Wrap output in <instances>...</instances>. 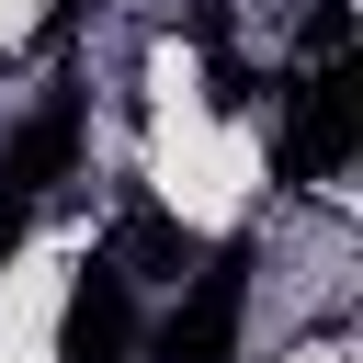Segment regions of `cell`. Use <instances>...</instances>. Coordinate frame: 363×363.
I'll use <instances>...</instances> for the list:
<instances>
[{
	"mask_svg": "<svg viewBox=\"0 0 363 363\" xmlns=\"http://www.w3.org/2000/svg\"><path fill=\"white\" fill-rule=\"evenodd\" d=\"M79 125H91V91H79V68H57V79H45V102L0 136V261L34 238V204L79 170Z\"/></svg>",
	"mask_w": 363,
	"mask_h": 363,
	"instance_id": "obj_1",
	"label": "cell"
},
{
	"mask_svg": "<svg viewBox=\"0 0 363 363\" xmlns=\"http://www.w3.org/2000/svg\"><path fill=\"white\" fill-rule=\"evenodd\" d=\"M352 57V0H306V68Z\"/></svg>",
	"mask_w": 363,
	"mask_h": 363,
	"instance_id": "obj_6",
	"label": "cell"
},
{
	"mask_svg": "<svg viewBox=\"0 0 363 363\" xmlns=\"http://www.w3.org/2000/svg\"><path fill=\"white\" fill-rule=\"evenodd\" d=\"M125 352H136V284L91 250L68 306H57V363H125Z\"/></svg>",
	"mask_w": 363,
	"mask_h": 363,
	"instance_id": "obj_4",
	"label": "cell"
},
{
	"mask_svg": "<svg viewBox=\"0 0 363 363\" xmlns=\"http://www.w3.org/2000/svg\"><path fill=\"white\" fill-rule=\"evenodd\" d=\"M102 261H113L125 284H136V272H170V284H182V272H193V238H182V216H159V204H125Z\"/></svg>",
	"mask_w": 363,
	"mask_h": 363,
	"instance_id": "obj_5",
	"label": "cell"
},
{
	"mask_svg": "<svg viewBox=\"0 0 363 363\" xmlns=\"http://www.w3.org/2000/svg\"><path fill=\"white\" fill-rule=\"evenodd\" d=\"M250 238H216L193 272H182V295H170V318H159V363H227L238 352V318H250Z\"/></svg>",
	"mask_w": 363,
	"mask_h": 363,
	"instance_id": "obj_3",
	"label": "cell"
},
{
	"mask_svg": "<svg viewBox=\"0 0 363 363\" xmlns=\"http://www.w3.org/2000/svg\"><path fill=\"white\" fill-rule=\"evenodd\" d=\"M352 159H363V57H329V68H306V79L284 91L272 170H284L295 193H318V182L352 170Z\"/></svg>",
	"mask_w": 363,
	"mask_h": 363,
	"instance_id": "obj_2",
	"label": "cell"
},
{
	"mask_svg": "<svg viewBox=\"0 0 363 363\" xmlns=\"http://www.w3.org/2000/svg\"><path fill=\"white\" fill-rule=\"evenodd\" d=\"M79 11H91V0H45V23H57V45H68V23H79Z\"/></svg>",
	"mask_w": 363,
	"mask_h": 363,
	"instance_id": "obj_7",
	"label": "cell"
}]
</instances>
